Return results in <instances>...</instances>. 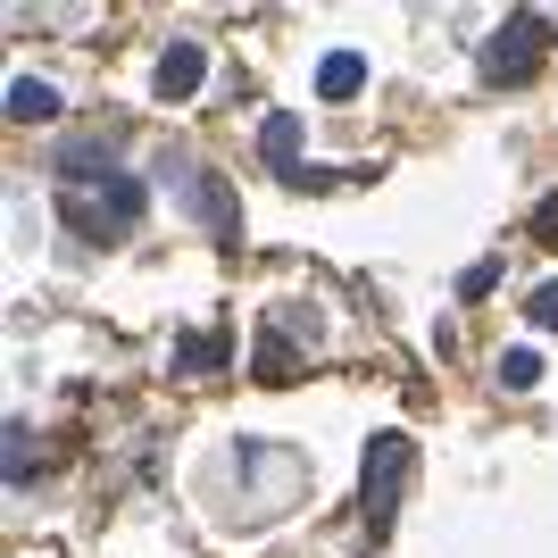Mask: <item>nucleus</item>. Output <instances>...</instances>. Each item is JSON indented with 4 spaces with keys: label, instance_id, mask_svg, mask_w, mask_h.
Listing matches in <instances>:
<instances>
[{
    "label": "nucleus",
    "instance_id": "obj_12",
    "mask_svg": "<svg viewBox=\"0 0 558 558\" xmlns=\"http://www.w3.org/2000/svg\"><path fill=\"white\" fill-rule=\"evenodd\" d=\"M534 242H542V251H558V192L534 209Z\"/></svg>",
    "mask_w": 558,
    "mask_h": 558
},
{
    "label": "nucleus",
    "instance_id": "obj_2",
    "mask_svg": "<svg viewBox=\"0 0 558 558\" xmlns=\"http://www.w3.org/2000/svg\"><path fill=\"white\" fill-rule=\"evenodd\" d=\"M417 466V442L409 434H375L367 442V466H359V492H367V525L384 534V517H392V492H400V475Z\"/></svg>",
    "mask_w": 558,
    "mask_h": 558
},
{
    "label": "nucleus",
    "instance_id": "obj_7",
    "mask_svg": "<svg viewBox=\"0 0 558 558\" xmlns=\"http://www.w3.org/2000/svg\"><path fill=\"white\" fill-rule=\"evenodd\" d=\"M175 359H184L192 375H209V367H226V359H233V342H226V333H184V342H175Z\"/></svg>",
    "mask_w": 558,
    "mask_h": 558
},
{
    "label": "nucleus",
    "instance_id": "obj_11",
    "mask_svg": "<svg viewBox=\"0 0 558 558\" xmlns=\"http://www.w3.org/2000/svg\"><path fill=\"white\" fill-rule=\"evenodd\" d=\"M525 317H534V326H542V333H558V283H542L534 301H525Z\"/></svg>",
    "mask_w": 558,
    "mask_h": 558
},
{
    "label": "nucleus",
    "instance_id": "obj_5",
    "mask_svg": "<svg viewBox=\"0 0 558 558\" xmlns=\"http://www.w3.org/2000/svg\"><path fill=\"white\" fill-rule=\"evenodd\" d=\"M9 117H17V125H43V117H59V93H50L43 75H17V84H9Z\"/></svg>",
    "mask_w": 558,
    "mask_h": 558
},
{
    "label": "nucleus",
    "instance_id": "obj_8",
    "mask_svg": "<svg viewBox=\"0 0 558 558\" xmlns=\"http://www.w3.org/2000/svg\"><path fill=\"white\" fill-rule=\"evenodd\" d=\"M500 384H509V392H534V384H542V359H534V350H500Z\"/></svg>",
    "mask_w": 558,
    "mask_h": 558
},
{
    "label": "nucleus",
    "instance_id": "obj_1",
    "mask_svg": "<svg viewBox=\"0 0 558 558\" xmlns=\"http://www.w3.org/2000/svg\"><path fill=\"white\" fill-rule=\"evenodd\" d=\"M542 59H550V17H542V9H517V17L500 25V43L484 50V68L500 75V84H525Z\"/></svg>",
    "mask_w": 558,
    "mask_h": 558
},
{
    "label": "nucleus",
    "instance_id": "obj_4",
    "mask_svg": "<svg viewBox=\"0 0 558 558\" xmlns=\"http://www.w3.org/2000/svg\"><path fill=\"white\" fill-rule=\"evenodd\" d=\"M258 150H267V167H276V175H301V167H292V159H301V117L276 109L267 125H258Z\"/></svg>",
    "mask_w": 558,
    "mask_h": 558
},
{
    "label": "nucleus",
    "instance_id": "obj_3",
    "mask_svg": "<svg viewBox=\"0 0 558 558\" xmlns=\"http://www.w3.org/2000/svg\"><path fill=\"white\" fill-rule=\"evenodd\" d=\"M201 75H209V50H201V43H175L159 59V100H192V93H201Z\"/></svg>",
    "mask_w": 558,
    "mask_h": 558
},
{
    "label": "nucleus",
    "instance_id": "obj_6",
    "mask_svg": "<svg viewBox=\"0 0 558 558\" xmlns=\"http://www.w3.org/2000/svg\"><path fill=\"white\" fill-rule=\"evenodd\" d=\"M359 84H367V59H359V50H333L326 68H317V93L326 100H350Z\"/></svg>",
    "mask_w": 558,
    "mask_h": 558
},
{
    "label": "nucleus",
    "instance_id": "obj_10",
    "mask_svg": "<svg viewBox=\"0 0 558 558\" xmlns=\"http://www.w3.org/2000/svg\"><path fill=\"white\" fill-rule=\"evenodd\" d=\"M109 217H117V226H134V217H142V184L117 175V184H109Z\"/></svg>",
    "mask_w": 558,
    "mask_h": 558
},
{
    "label": "nucleus",
    "instance_id": "obj_9",
    "mask_svg": "<svg viewBox=\"0 0 558 558\" xmlns=\"http://www.w3.org/2000/svg\"><path fill=\"white\" fill-rule=\"evenodd\" d=\"M258 375H267V384H283V375H292V342H283L276 326L258 333Z\"/></svg>",
    "mask_w": 558,
    "mask_h": 558
}]
</instances>
